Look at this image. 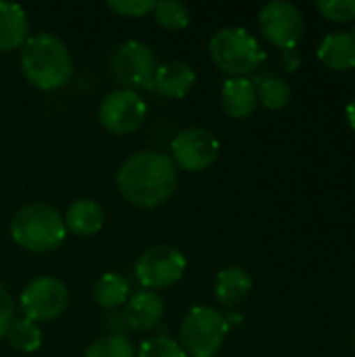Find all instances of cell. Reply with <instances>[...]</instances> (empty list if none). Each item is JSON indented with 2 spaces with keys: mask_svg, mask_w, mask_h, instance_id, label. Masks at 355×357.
I'll use <instances>...</instances> for the list:
<instances>
[{
  "mask_svg": "<svg viewBox=\"0 0 355 357\" xmlns=\"http://www.w3.org/2000/svg\"><path fill=\"white\" fill-rule=\"evenodd\" d=\"M178 186L176 163L161 151H138L130 155L117 172L121 197L144 209H153L172 199Z\"/></svg>",
  "mask_w": 355,
  "mask_h": 357,
  "instance_id": "obj_1",
  "label": "cell"
},
{
  "mask_svg": "<svg viewBox=\"0 0 355 357\" xmlns=\"http://www.w3.org/2000/svg\"><path fill=\"white\" fill-rule=\"evenodd\" d=\"M21 71L38 90H59L71 77V56L65 42L48 31L27 36L21 46Z\"/></svg>",
  "mask_w": 355,
  "mask_h": 357,
  "instance_id": "obj_2",
  "label": "cell"
},
{
  "mask_svg": "<svg viewBox=\"0 0 355 357\" xmlns=\"http://www.w3.org/2000/svg\"><path fill=\"white\" fill-rule=\"evenodd\" d=\"M67 234L61 213L46 203H29L21 207L10 224L13 241L33 253L56 249Z\"/></svg>",
  "mask_w": 355,
  "mask_h": 357,
  "instance_id": "obj_3",
  "label": "cell"
},
{
  "mask_svg": "<svg viewBox=\"0 0 355 357\" xmlns=\"http://www.w3.org/2000/svg\"><path fill=\"white\" fill-rule=\"evenodd\" d=\"M209 54L218 69L232 77H245L264 61L259 42L243 27H224L209 40Z\"/></svg>",
  "mask_w": 355,
  "mask_h": 357,
  "instance_id": "obj_4",
  "label": "cell"
},
{
  "mask_svg": "<svg viewBox=\"0 0 355 357\" xmlns=\"http://www.w3.org/2000/svg\"><path fill=\"white\" fill-rule=\"evenodd\" d=\"M228 320L216 307L197 305L180 324V347L190 357H213L226 341Z\"/></svg>",
  "mask_w": 355,
  "mask_h": 357,
  "instance_id": "obj_5",
  "label": "cell"
},
{
  "mask_svg": "<svg viewBox=\"0 0 355 357\" xmlns=\"http://www.w3.org/2000/svg\"><path fill=\"white\" fill-rule=\"evenodd\" d=\"M157 56L155 52L138 40H128L115 46L111 54V71L119 84L128 90H153L155 73H157Z\"/></svg>",
  "mask_w": 355,
  "mask_h": 357,
  "instance_id": "obj_6",
  "label": "cell"
},
{
  "mask_svg": "<svg viewBox=\"0 0 355 357\" xmlns=\"http://www.w3.org/2000/svg\"><path fill=\"white\" fill-rule=\"evenodd\" d=\"M186 272V257L180 249L169 245H157L146 249L136 261V278L149 289H167L182 280Z\"/></svg>",
  "mask_w": 355,
  "mask_h": 357,
  "instance_id": "obj_7",
  "label": "cell"
},
{
  "mask_svg": "<svg viewBox=\"0 0 355 357\" xmlns=\"http://www.w3.org/2000/svg\"><path fill=\"white\" fill-rule=\"evenodd\" d=\"M259 29L272 46L291 50L301 42L305 21L293 2L274 0L259 10Z\"/></svg>",
  "mask_w": 355,
  "mask_h": 357,
  "instance_id": "obj_8",
  "label": "cell"
},
{
  "mask_svg": "<svg viewBox=\"0 0 355 357\" xmlns=\"http://www.w3.org/2000/svg\"><path fill=\"white\" fill-rule=\"evenodd\" d=\"M19 303L27 320L36 324L50 322L67 310L69 291L59 278L40 276L23 289Z\"/></svg>",
  "mask_w": 355,
  "mask_h": 357,
  "instance_id": "obj_9",
  "label": "cell"
},
{
  "mask_svg": "<svg viewBox=\"0 0 355 357\" xmlns=\"http://www.w3.org/2000/svg\"><path fill=\"white\" fill-rule=\"evenodd\" d=\"M146 117V102L138 92L119 88L107 94L98 107V121L111 134H130L140 128Z\"/></svg>",
  "mask_w": 355,
  "mask_h": 357,
  "instance_id": "obj_10",
  "label": "cell"
},
{
  "mask_svg": "<svg viewBox=\"0 0 355 357\" xmlns=\"http://www.w3.org/2000/svg\"><path fill=\"white\" fill-rule=\"evenodd\" d=\"M220 155L218 138L205 128H186L172 140V161L186 172L209 169Z\"/></svg>",
  "mask_w": 355,
  "mask_h": 357,
  "instance_id": "obj_11",
  "label": "cell"
},
{
  "mask_svg": "<svg viewBox=\"0 0 355 357\" xmlns=\"http://www.w3.org/2000/svg\"><path fill=\"white\" fill-rule=\"evenodd\" d=\"M163 312H165V305L157 293L140 291L126 301V310L119 318H121L123 328L136 331V333H146L161 322Z\"/></svg>",
  "mask_w": 355,
  "mask_h": 357,
  "instance_id": "obj_12",
  "label": "cell"
},
{
  "mask_svg": "<svg viewBox=\"0 0 355 357\" xmlns=\"http://www.w3.org/2000/svg\"><path fill=\"white\" fill-rule=\"evenodd\" d=\"M195 82H197V73H195V69L188 63H184V61H169V63L157 67L153 90L157 94H161V96L182 98V96H186L192 90Z\"/></svg>",
  "mask_w": 355,
  "mask_h": 357,
  "instance_id": "obj_13",
  "label": "cell"
},
{
  "mask_svg": "<svg viewBox=\"0 0 355 357\" xmlns=\"http://www.w3.org/2000/svg\"><path fill=\"white\" fill-rule=\"evenodd\" d=\"M318 59L333 71H347L355 67V33L335 31L328 33L318 46Z\"/></svg>",
  "mask_w": 355,
  "mask_h": 357,
  "instance_id": "obj_14",
  "label": "cell"
},
{
  "mask_svg": "<svg viewBox=\"0 0 355 357\" xmlns=\"http://www.w3.org/2000/svg\"><path fill=\"white\" fill-rule=\"evenodd\" d=\"M222 107L234 119L249 117L257 107V92L247 77H228L222 86Z\"/></svg>",
  "mask_w": 355,
  "mask_h": 357,
  "instance_id": "obj_15",
  "label": "cell"
},
{
  "mask_svg": "<svg viewBox=\"0 0 355 357\" xmlns=\"http://www.w3.org/2000/svg\"><path fill=\"white\" fill-rule=\"evenodd\" d=\"M65 228L75 236H92L105 224V211L94 199H75L63 218Z\"/></svg>",
  "mask_w": 355,
  "mask_h": 357,
  "instance_id": "obj_16",
  "label": "cell"
},
{
  "mask_svg": "<svg viewBox=\"0 0 355 357\" xmlns=\"http://www.w3.org/2000/svg\"><path fill=\"white\" fill-rule=\"evenodd\" d=\"M29 33V21L23 6L0 0V50H15L23 46Z\"/></svg>",
  "mask_w": 355,
  "mask_h": 357,
  "instance_id": "obj_17",
  "label": "cell"
},
{
  "mask_svg": "<svg viewBox=\"0 0 355 357\" xmlns=\"http://www.w3.org/2000/svg\"><path fill=\"white\" fill-rule=\"evenodd\" d=\"M251 289H253L251 276L239 266H230V268L222 270L216 278V297H218L220 305H224V307L241 305L249 297Z\"/></svg>",
  "mask_w": 355,
  "mask_h": 357,
  "instance_id": "obj_18",
  "label": "cell"
},
{
  "mask_svg": "<svg viewBox=\"0 0 355 357\" xmlns=\"http://www.w3.org/2000/svg\"><path fill=\"white\" fill-rule=\"evenodd\" d=\"M128 295H130V284L119 274H103L92 289V297L96 305H100L103 310H115L123 305L128 301Z\"/></svg>",
  "mask_w": 355,
  "mask_h": 357,
  "instance_id": "obj_19",
  "label": "cell"
},
{
  "mask_svg": "<svg viewBox=\"0 0 355 357\" xmlns=\"http://www.w3.org/2000/svg\"><path fill=\"white\" fill-rule=\"evenodd\" d=\"M253 86L257 92V102H262L270 111H280L291 102V86L278 75H259Z\"/></svg>",
  "mask_w": 355,
  "mask_h": 357,
  "instance_id": "obj_20",
  "label": "cell"
},
{
  "mask_svg": "<svg viewBox=\"0 0 355 357\" xmlns=\"http://www.w3.org/2000/svg\"><path fill=\"white\" fill-rule=\"evenodd\" d=\"M6 343L21 354H31L36 349H40L42 345V331L38 328L36 322L27 320V318H15L10 322V326L4 333Z\"/></svg>",
  "mask_w": 355,
  "mask_h": 357,
  "instance_id": "obj_21",
  "label": "cell"
},
{
  "mask_svg": "<svg viewBox=\"0 0 355 357\" xmlns=\"http://www.w3.org/2000/svg\"><path fill=\"white\" fill-rule=\"evenodd\" d=\"M155 21L165 29H182L190 23V10L178 0H161L153 6Z\"/></svg>",
  "mask_w": 355,
  "mask_h": 357,
  "instance_id": "obj_22",
  "label": "cell"
},
{
  "mask_svg": "<svg viewBox=\"0 0 355 357\" xmlns=\"http://www.w3.org/2000/svg\"><path fill=\"white\" fill-rule=\"evenodd\" d=\"M84 357H136V349L132 341L123 335H109L94 341Z\"/></svg>",
  "mask_w": 355,
  "mask_h": 357,
  "instance_id": "obj_23",
  "label": "cell"
},
{
  "mask_svg": "<svg viewBox=\"0 0 355 357\" xmlns=\"http://www.w3.org/2000/svg\"><path fill=\"white\" fill-rule=\"evenodd\" d=\"M136 357H186V354L178 341L159 335V337L144 339L138 347Z\"/></svg>",
  "mask_w": 355,
  "mask_h": 357,
  "instance_id": "obj_24",
  "label": "cell"
},
{
  "mask_svg": "<svg viewBox=\"0 0 355 357\" xmlns=\"http://www.w3.org/2000/svg\"><path fill=\"white\" fill-rule=\"evenodd\" d=\"M318 10L322 17L335 23H349L355 21V0H320Z\"/></svg>",
  "mask_w": 355,
  "mask_h": 357,
  "instance_id": "obj_25",
  "label": "cell"
},
{
  "mask_svg": "<svg viewBox=\"0 0 355 357\" xmlns=\"http://www.w3.org/2000/svg\"><path fill=\"white\" fill-rule=\"evenodd\" d=\"M107 6L121 17H142L153 10V0H109Z\"/></svg>",
  "mask_w": 355,
  "mask_h": 357,
  "instance_id": "obj_26",
  "label": "cell"
},
{
  "mask_svg": "<svg viewBox=\"0 0 355 357\" xmlns=\"http://www.w3.org/2000/svg\"><path fill=\"white\" fill-rule=\"evenodd\" d=\"M13 320H15V301H13L10 293L0 284V339L4 337V333Z\"/></svg>",
  "mask_w": 355,
  "mask_h": 357,
  "instance_id": "obj_27",
  "label": "cell"
},
{
  "mask_svg": "<svg viewBox=\"0 0 355 357\" xmlns=\"http://www.w3.org/2000/svg\"><path fill=\"white\" fill-rule=\"evenodd\" d=\"M347 121H349V126L355 130V96L349 100V105H347Z\"/></svg>",
  "mask_w": 355,
  "mask_h": 357,
  "instance_id": "obj_28",
  "label": "cell"
},
{
  "mask_svg": "<svg viewBox=\"0 0 355 357\" xmlns=\"http://www.w3.org/2000/svg\"><path fill=\"white\" fill-rule=\"evenodd\" d=\"M354 345H355V339H354Z\"/></svg>",
  "mask_w": 355,
  "mask_h": 357,
  "instance_id": "obj_29",
  "label": "cell"
}]
</instances>
